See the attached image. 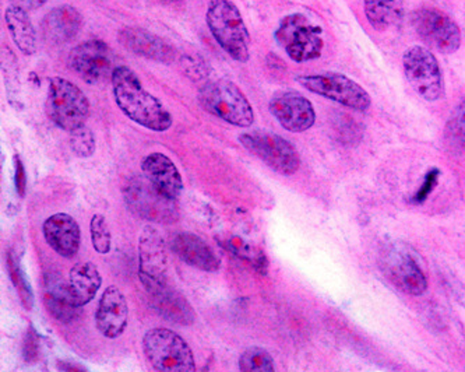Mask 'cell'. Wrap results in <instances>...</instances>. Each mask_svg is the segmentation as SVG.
<instances>
[{"mask_svg": "<svg viewBox=\"0 0 465 372\" xmlns=\"http://www.w3.org/2000/svg\"><path fill=\"white\" fill-rule=\"evenodd\" d=\"M153 298L154 308L163 315L166 321L179 325H192L194 321V311L183 297L173 290L170 286H161L154 290L147 291Z\"/></svg>", "mask_w": 465, "mask_h": 372, "instance_id": "23", "label": "cell"}, {"mask_svg": "<svg viewBox=\"0 0 465 372\" xmlns=\"http://www.w3.org/2000/svg\"><path fill=\"white\" fill-rule=\"evenodd\" d=\"M103 285V277L98 272L97 266L91 262H80L70 269L69 288L70 300L74 306H87Z\"/></svg>", "mask_w": 465, "mask_h": 372, "instance_id": "22", "label": "cell"}, {"mask_svg": "<svg viewBox=\"0 0 465 372\" xmlns=\"http://www.w3.org/2000/svg\"><path fill=\"white\" fill-rule=\"evenodd\" d=\"M127 318H129V308H127L126 298L121 288L111 286L104 291L98 303L97 314H95L98 330L103 337L116 339L126 329Z\"/></svg>", "mask_w": 465, "mask_h": 372, "instance_id": "15", "label": "cell"}, {"mask_svg": "<svg viewBox=\"0 0 465 372\" xmlns=\"http://www.w3.org/2000/svg\"><path fill=\"white\" fill-rule=\"evenodd\" d=\"M402 69L408 83L423 100L435 103L443 97V73L430 49L422 45L408 48L402 55Z\"/></svg>", "mask_w": 465, "mask_h": 372, "instance_id": "7", "label": "cell"}, {"mask_svg": "<svg viewBox=\"0 0 465 372\" xmlns=\"http://www.w3.org/2000/svg\"><path fill=\"white\" fill-rule=\"evenodd\" d=\"M412 25L423 43L443 55H451L461 46V31L453 18L436 7H420L411 15Z\"/></svg>", "mask_w": 465, "mask_h": 372, "instance_id": "10", "label": "cell"}, {"mask_svg": "<svg viewBox=\"0 0 465 372\" xmlns=\"http://www.w3.org/2000/svg\"><path fill=\"white\" fill-rule=\"evenodd\" d=\"M439 176H440V170L439 168H432V170L428 171L422 186H420V191L415 194L414 199H412L414 203L420 205V203H423L428 199V196L432 194L433 189L438 185Z\"/></svg>", "mask_w": 465, "mask_h": 372, "instance_id": "31", "label": "cell"}, {"mask_svg": "<svg viewBox=\"0 0 465 372\" xmlns=\"http://www.w3.org/2000/svg\"><path fill=\"white\" fill-rule=\"evenodd\" d=\"M239 142L252 155L282 176H293L300 170L301 157L292 143L280 135L253 130L239 136Z\"/></svg>", "mask_w": 465, "mask_h": 372, "instance_id": "9", "label": "cell"}, {"mask_svg": "<svg viewBox=\"0 0 465 372\" xmlns=\"http://www.w3.org/2000/svg\"><path fill=\"white\" fill-rule=\"evenodd\" d=\"M143 350L157 372H196L191 346L173 330L163 327L148 330L143 337Z\"/></svg>", "mask_w": 465, "mask_h": 372, "instance_id": "3", "label": "cell"}, {"mask_svg": "<svg viewBox=\"0 0 465 372\" xmlns=\"http://www.w3.org/2000/svg\"><path fill=\"white\" fill-rule=\"evenodd\" d=\"M173 251L189 266L203 272H217L220 269V257L214 249L196 234L179 233L173 236Z\"/></svg>", "mask_w": 465, "mask_h": 372, "instance_id": "19", "label": "cell"}, {"mask_svg": "<svg viewBox=\"0 0 465 372\" xmlns=\"http://www.w3.org/2000/svg\"><path fill=\"white\" fill-rule=\"evenodd\" d=\"M444 137L453 150H465V96L451 111L444 130Z\"/></svg>", "mask_w": 465, "mask_h": 372, "instance_id": "27", "label": "cell"}, {"mask_svg": "<svg viewBox=\"0 0 465 372\" xmlns=\"http://www.w3.org/2000/svg\"><path fill=\"white\" fill-rule=\"evenodd\" d=\"M91 243L98 254H108L111 251V231L103 215H95L90 223Z\"/></svg>", "mask_w": 465, "mask_h": 372, "instance_id": "30", "label": "cell"}, {"mask_svg": "<svg viewBox=\"0 0 465 372\" xmlns=\"http://www.w3.org/2000/svg\"><path fill=\"white\" fill-rule=\"evenodd\" d=\"M46 0H18L17 6L23 7V9H38L43 6Z\"/></svg>", "mask_w": 465, "mask_h": 372, "instance_id": "35", "label": "cell"}, {"mask_svg": "<svg viewBox=\"0 0 465 372\" xmlns=\"http://www.w3.org/2000/svg\"><path fill=\"white\" fill-rule=\"evenodd\" d=\"M381 265L390 282L405 294L420 296L428 288L425 273L417 264V260L412 257L410 251L402 248L399 244H393L383 249Z\"/></svg>", "mask_w": 465, "mask_h": 372, "instance_id": "13", "label": "cell"}, {"mask_svg": "<svg viewBox=\"0 0 465 372\" xmlns=\"http://www.w3.org/2000/svg\"><path fill=\"white\" fill-rule=\"evenodd\" d=\"M36 353H38V343H36V335L33 329H30V332L27 333V337H25V360H33V358L36 357Z\"/></svg>", "mask_w": 465, "mask_h": 372, "instance_id": "34", "label": "cell"}, {"mask_svg": "<svg viewBox=\"0 0 465 372\" xmlns=\"http://www.w3.org/2000/svg\"><path fill=\"white\" fill-rule=\"evenodd\" d=\"M15 185L17 194L22 197L25 196V188H27V176H25V164L18 156H15Z\"/></svg>", "mask_w": 465, "mask_h": 372, "instance_id": "32", "label": "cell"}, {"mask_svg": "<svg viewBox=\"0 0 465 372\" xmlns=\"http://www.w3.org/2000/svg\"><path fill=\"white\" fill-rule=\"evenodd\" d=\"M274 38L298 64L321 58L324 48L323 28L312 23L302 13L285 15L275 30Z\"/></svg>", "mask_w": 465, "mask_h": 372, "instance_id": "5", "label": "cell"}, {"mask_svg": "<svg viewBox=\"0 0 465 372\" xmlns=\"http://www.w3.org/2000/svg\"><path fill=\"white\" fill-rule=\"evenodd\" d=\"M5 22L18 51L25 56H33L36 52V31L25 9L17 5L7 7Z\"/></svg>", "mask_w": 465, "mask_h": 372, "instance_id": "24", "label": "cell"}, {"mask_svg": "<svg viewBox=\"0 0 465 372\" xmlns=\"http://www.w3.org/2000/svg\"><path fill=\"white\" fill-rule=\"evenodd\" d=\"M241 372H275L274 361L267 350L262 347H249L239 358Z\"/></svg>", "mask_w": 465, "mask_h": 372, "instance_id": "28", "label": "cell"}, {"mask_svg": "<svg viewBox=\"0 0 465 372\" xmlns=\"http://www.w3.org/2000/svg\"><path fill=\"white\" fill-rule=\"evenodd\" d=\"M124 199L132 212L157 223H173L178 218L176 200L161 194L144 176L127 181Z\"/></svg>", "mask_w": 465, "mask_h": 372, "instance_id": "12", "label": "cell"}, {"mask_svg": "<svg viewBox=\"0 0 465 372\" xmlns=\"http://www.w3.org/2000/svg\"><path fill=\"white\" fill-rule=\"evenodd\" d=\"M9 267H10V275H12L13 280H15V287L20 290L22 293L23 298H25V304H27L28 308L31 307V293L27 291V285H25V280L23 278L22 273L18 270V267L15 265H13V260H9Z\"/></svg>", "mask_w": 465, "mask_h": 372, "instance_id": "33", "label": "cell"}, {"mask_svg": "<svg viewBox=\"0 0 465 372\" xmlns=\"http://www.w3.org/2000/svg\"><path fill=\"white\" fill-rule=\"evenodd\" d=\"M59 367L66 372H87L83 367L77 366V364L64 363Z\"/></svg>", "mask_w": 465, "mask_h": 372, "instance_id": "36", "label": "cell"}, {"mask_svg": "<svg viewBox=\"0 0 465 372\" xmlns=\"http://www.w3.org/2000/svg\"><path fill=\"white\" fill-rule=\"evenodd\" d=\"M46 116L59 129L73 132L84 126L90 116V103L74 83L54 76L49 80Z\"/></svg>", "mask_w": 465, "mask_h": 372, "instance_id": "6", "label": "cell"}, {"mask_svg": "<svg viewBox=\"0 0 465 372\" xmlns=\"http://www.w3.org/2000/svg\"><path fill=\"white\" fill-rule=\"evenodd\" d=\"M67 66L88 85L113 80L118 67L113 49L101 40H88L74 46L67 58Z\"/></svg>", "mask_w": 465, "mask_h": 372, "instance_id": "11", "label": "cell"}, {"mask_svg": "<svg viewBox=\"0 0 465 372\" xmlns=\"http://www.w3.org/2000/svg\"><path fill=\"white\" fill-rule=\"evenodd\" d=\"M46 244L61 256H76L80 249L82 234L77 221L66 213H56L46 218L43 226Z\"/></svg>", "mask_w": 465, "mask_h": 372, "instance_id": "17", "label": "cell"}, {"mask_svg": "<svg viewBox=\"0 0 465 372\" xmlns=\"http://www.w3.org/2000/svg\"><path fill=\"white\" fill-rule=\"evenodd\" d=\"M111 83L116 106L130 121L153 132L171 129L173 116L170 111L157 97L145 90L134 70L124 65L116 67Z\"/></svg>", "mask_w": 465, "mask_h": 372, "instance_id": "1", "label": "cell"}, {"mask_svg": "<svg viewBox=\"0 0 465 372\" xmlns=\"http://www.w3.org/2000/svg\"><path fill=\"white\" fill-rule=\"evenodd\" d=\"M70 148L80 158H90L95 153V136L90 127L82 126L70 132Z\"/></svg>", "mask_w": 465, "mask_h": 372, "instance_id": "29", "label": "cell"}, {"mask_svg": "<svg viewBox=\"0 0 465 372\" xmlns=\"http://www.w3.org/2000/svg\"><path fill=\"white\" fill-rule=\"evenodd\" d=\"M166 256L157 234L143 236L140 244V278L145 290L168 285L165 278Z\"/></svg>", "mask_w": 465, "mask_h": 372, "instance_id": "20", "label": "cell"}, {"mask_svg": "<svg viewBox=\"0 0 465 372\" xmlns=\"http://www.w3.org/2000/svg\"><path fill=\"white\" fill-rule=\"evenodd\" d=\"M366 20L378 31H386L401 22L402 0H363Z\"/></svg>", "mask_w": 465, "mask_h": 372, "instance_id": "25", "label": "cell"}, {"mask_svg": "<svg viewBox=\"0 0 465 372\" xmlns=\"http://www.w3.org/2000/svg\"><path fill=\"white\" fill-rule=\"evenodd\" d=\"M206 23L218 45L233 61L246 64L251 59V34L243 17L231 0H210Z\"/></svg>", "mask_w": 465, "mask_h": 372, "instance_id": "2", "label": "cell"}, {"mask_svg": "<svg viewBox=\"0 0 465 372\" xmlns=\"http://www.w3.org/2000/svg\"><path fill=\"white\" fill-rule=\"evenodd\" d=\"M296 83L309 93L341 104L353 111H368L371 98L368 91L341 73H321L296 77Z\"/></svg>", "mask_w": 465, "mask_h": 372, "instance_id": "8", "label": "cell"}, {"mask_svg": "<svg viewBox=\"0 0 465 372\" xmlns=\"http://www.w3.org/2000/svg\"><path fill=\"white\" fill-rule=\"evenodd\" d=\"M45 291V306L54 319L64 324L74 321L79 317L80 308L70 300L69 288L64 282L48 283Z\"/></svg>", "mask_w": 465, "mask_h": 372, "instance_id": "26", "label": "cell"}, {"mask_svg": "<svg viewBox=\"0 0 465 372\" xmlns=\"http://www.w3.org/2000/svg\"><path fill=\"white\" fill-rule=\"evenodd\" d=\"M269 109L278 124L293 134L306 132L316 122L313 104L295 90L277 91L270 100Z\"/></svg>", "mask_w": 465, "mask_h": 372, "instance_id": "14", "label": "cell"}, {"mask_svg": "<svg viewBox=\"0 0 465 372\" xmlns=\"http://www.w3.org/2000/svg\"><path fill=\"white\" fill-rule=\"evenodd\" d=\"M143 176L170 199L176 200L183 191L181 173L173 161L163 153H152L143 160Z\"/></svg>", "mask_w": 465, "mask_h": 372, "instance_id": "18", "label": "cell"}, {"mask_svg": "<svg viewBox=\"0 0 465 372\" xmlns=\"http://www.w3.org/2000/svg\"><path fill=\"white\" fill-rule=\"evenodd\" d=\"M82 25L83 17L79 10L67 5L54 7L44 17V36L51 43L64 44L77 35Z\"/></svg>", "mask_w": 465, "mask_h": 372, "instance_id": "21", "label": "cell"}, {"mask_svg": "<svg viewBox=\"0 0 465 372\" xmlns=\"http://www.w3.org/2000/svg\"><path fill=\"white\" fill-rule=\"evenodd\" d=\"M118 40L127 51L137 56L170 65L175 61V51L163 38L139 27H126L119 31Z\"/></svg>", "mask_w": 465, "mask_h": 372, "instance_id": "16", "label": "cell"}, {"mask_svg": "<svg viewBox=\"0 0 465 372\" xmlns=\"http://www.w3.org/2000/svg\"><path fill=\"white\" fill-rule=\"evenodd\" d=\"M199 100L203 108L232 126L249 127L253 125L254 113L251 101L230 80H215L203 85L199 91Z\"/></svg>", "mask_w": 465, "mask_h": 372, "instance_id": "4", "label": "cell"}]
</instances>
